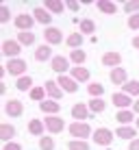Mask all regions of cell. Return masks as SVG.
<instances>
[{
    "label": "cell",
    "instance_id": "cell-27",
    "mask_svg": "<svg viewBox=\"0 0 139 150\" xmlns=\"http://www.w3.org/2000/svg\"><path fill=\"white\" fill-rule=\"evenodd\" d=\"M15 87H18V91H30L33 89V79L30 76H20V79H15Z\"/></svg>",
    "mask_w": 139,
    "mask_h": 150
},
{
    "label": "cell",
    "instance_id": "cell-21",
    "mask_svg": "<svg viewBox=\"0 0 139 150\" xmlns=\"http://www.w3.org/2000/svg\"><path fill=\"white\" fill-rule=\"evenodd\" d=\"M70 76L76 83H87V81H89V70H85L83 65H76V68L70 70Z\"/></svg>",
    "mask_w": 139,
    "mask_h": 150
},
{
    "label": "cell",
    "instance_id": "cell-46",
    "mask_svg": "<svg viewBox=\"0 0 139 150\" xmlns=\"http://www.w3.org/2000/svg\"><path fill=\"white\" fill-rule=\"evenodd\" d=\"M135 128H137V131H139V117H137V120H135Z\"/></svg>",
    "mask_w": 139,
    "mask_h": 150
},
{
    "label": "cell",
    "instance_id": "cell-1",
    "mask_svg": "<svg viewBox=\"0 0 139 150\" xmlns=\"http://www.w3.org/2000/svg\"><path fill=\"white\" fill-rule=\"evenodd\" d=\"M46 131L50 133V135H59V133H63V128H65V120L63 117H59V115H46Z\"/></svg>",
    "mask_w": 139,
    "mask_h": 150
},
{
    "label": "cell",
    "instance_id": "cell-9",
    "mask_svg": "<svg viewBox=\"0 0 139 150\" xmlns=\"http://www.w3.org/2000/svg\"><path fill=\"white\" fill-rule=\"evenodd\" d=\"M89 115H91V111H89V107H87L85 102H76V105L72 107V117H74L76 122H85Z\"/></svg>",
    "mask_w": 139,
    "mask_h": 150
},
{
    "label": "cell",
    "instance_id": "cell-8",
    "mask_svg": "<svg viewBox=\"0 0 139 150\" xmlns=\"http://www.w3.org/2000/svg\"><path fill=\"white\" fill-rule=\"evenodd\" d=\"M33 18H35V22L44 24L46 28H48L50 22H52V13H50L48 9H44V7H35L33 9Z\"/></svg>",
    "mask_w": 139,
    "mask_h": 150
},
{
    "label": "cell",
    "instance_id": "cell-17",
    "mask_svg": "<svg viewBox=\"0 0 139 150\" xmlns=\"http://www.w3.org/2000/svg\"><path fill=\"white\" fill-rule=\"evenodd\" d=\"M111 83L113 85H117V87H124L126 83H128V74H126V70L122 68H115V70H111Z\"/></svg>",
    "mask_w": 139,
    "mask_h": 150
},
{
    "label": "cell",
    "instance_id": "cell-34",
    "mask_svg": "<svg viewBox=\"0 0 139 150\" xmlns=\"http://www.w3.org/2000/svg\"><path fill=\"white\" fill-rule=\"evenodd\" d=\"M68 150H89V144L85 139H72L68 142Z\"/></svg>",
    "mask_w": 139,
    "mask_h": 150
},
{
    "label": "cell",
    "instance_id": "cell-16",
    "mask_svg": "<svg viewBox=\"0 0 139 150\" xmlns=\"http://www.w3.org/2000/svg\"><path fill=\"white\" fill-rule=\"evenodd\" d=\"M56 83H59V87L63 91H68V94H76V91H78V83L72 79V76H65L63 74V76H59V81H56Z\"/></svg>",
    "mask_w": 139,
    "mask_h": 150
},
{
    "label": "cell",
    "instance_id": "cell-12",
    "mask_svg": "<svg viewBox=\"0 0 139 150\" xmlns=\"http://www.w3.org/2000/svg\"><path fill=\"white\" fill-rule=\"evenodd\" d=\"M15 135H18V128H15L11 122H2L0 124V139H2L4 144H9L11 139H15Z\"/></svg>",
    "mask_w": 139,
    "mask_h": 150
},
{
    "label": "cell",
    "instance_id": "cell-2",
    "mask_svg": "<svg viewBox=\"0 0 139 150\" xmlns=\"http://www.w3.org/2000/svg\"><path fill=\"white\" fill-rule=\"evenodd\" d=\"M4 72L15 76V79H20V76H24V72H26V61L24 59H9L7 65H4Z\"/></svg>",
    "mask_w": 139,
    "mask_h": 150
},
{
    "label": "cell",
    "instance_id": "cell-15",
    "mask_svg": "<svg viewBox=\"0 0 139 150\" xmlns=\"http://www.w3.org/2000/svg\"><path fill=\"white\" fill-rule=\"evenodd\" d=\"M50 65H52V72H56V74H61V76L70 70V61L65 59V57H61V54H59V57H52Z\"/></svg>",
    "mask_w": 139,
    "mask_h": 150
},
{
    "label": "cell",
    "instance_id": "cell-5",
    "mask_svg": "<svg viewBox=\"0 0 139 150\" xmlns=\"http://www.w3.org/2000/svg\"><path fill=\"white\" fill-rule=\"evenodd\" d=\"M4 113H7L9 117H22L24 115V102L15 100V98L7 100V102H4Z\"/></svg>",
    "mask_w": 139,
    "mask_h": 150
},
{
    "label": "cell",
    "instance_id": "cell-19",
    "mask_svg": "<svg viewBox=\"0 0 139 150\" xmlns=\"http://www.w3.org/2000/svg\"><path fill=\"white\" fill-rule=\"evenodd\" d=\"M115 122H120V126H128L131 122H135V111L131 109H122L115 113Z\"/></svg>",
    "mask_w": 139,
    "mask_h": 150
},
{
    "label": "cell",
    "instance_id": "cell-33",
    "mask_svg": "<svg viewBox=\"0 0 139 150\" xmlns=\"http://www.w3.org/2000/svg\"><path fill=\"white\" fill-rule=\"evenodd\" d=\"M70 61L76 63V65H80L83 61H87V52H85V50H72V52H70Z\"/></svg>",
    "mask_w": 139,
    "mask_h": 150
},
{
    "label": "cell",
    "instance_id": "cell-42",
    "mask_svg": "<svg viewBox=\"0 0 139 150\" xmlns=\"http://www.w3.org/2000/svg\"><path fill=\"white\" fill-rule=\"evenodd\" d=\"M128 150H139V139H133V142L128 144Z\"/></svg>",
    "mask_w": 139,
    "mask_h": 150
},
{
    "label": "cell",
    "instance_id": "cell-7",
    "mask_svg": "<svg viewBox=\"0 0 139 150\" xmlns=\"http://www.w3.org/2000/svg\"><path fill=\"white\" fill-rule=\"evenodd\" d=\"M44 39H46L48 46H59L61 41H63V33H61V28H56V26H48L44 30Z\"/></svg>",
    "mask_w": 139,
    "mask_h": 150
},
{
    "label": "cell",
    "instance_id": "cell-20",
    "mask_svg": "<svg viewBox=\"0 0 139 150\" xmlns=\"http://www.w3.org/2000/svg\"><path fill=\"white\" fill-rule=\"evenodd\" d=\"M115 137H120V139H128V142H133V139H137V128H135V126H117V131H115Z\"/></svg>",
    "mask_w": 139,
    "mask_h": 150
},
{
    "label": "cell",
    "instance_id": "cell-41",
    "mask_svg": "<svg viewBox=\"0 0 139 150\" xmlns=\"http://www.w3.org/2000/svg\"><path fill=\"white\" fill-rule=\"evenodd\" d=\"M2 150H22V146H20L18 142H9V144H4Z\"/></svg>",
    "mask_w": 139,
    "mask_h": 150
},
{
    "label": "cell",
    "instance_id": "cell-25",
    "mask_svg": "<svg viewBox=\"0 0 139 150\" xmlns=\"http://www.w3.org/2000/svg\"><path fill=\"white\" fill-rule=\"evenodd\" d=\"M44 9H48L50 13L59 15V13H63V11H65V4L61 2V0H46V2H44Z\"/></svg>",
    "mask_w": 139,
    "mask_h": 150
},
{
    "label": "cell",
    "instance_id": "cell-11",
    "mask_svg": "<svg viewBox=\"0 0 139 150\" xmlns=\"http://www.w3.org/2000/svg\"><path fill=\"white\" fill-rule=\"evenodd\" d=\"M35 24V18L28 13H20L18 18H15V28L20 30V33H24V30H30Z\"/></svg>",
    "mask_w": 139,
    "mask_h": 150
},
{
    "label": "cell",
    "instance_id": "cell-29",
    "mask_svg": "<svg viewBox=\"0 0 139 150\" xmlns=\"http://www.w3.org/2000/svg\"><path fill=\"white\" fill-rule=\"evenodd\" d=\"M87 91H89L91 98H102L104 96V85H102V83H89V85H87Z\"/></svg>",
    "mask_w": 139,
    "mask_h": 150
},
{
    "label": "cell",
    "instance_id": "cell-28",
    "mask_svg": "<svg viewBox=\"0 0 139 150\" xmlns=\"http://www.w3.org/2000/svg\"><path fill=\"white\" fill-rule=\"evenodd\" d=\"M87 107H89L91 113H102V111L107 109V102L102 100V98H91V100L87 102Z\"/></svg>",
    "mask_w": 139,
    "mask_h": 150
},
{
    "label": "cell",
    "instance_id": "cell-26",
    "mask_svg": "<svg viewBox=\"0 0 139 150\" xmlns=\"http://www.w3.org/2000/svg\"><path fill=\"white\" fill-rule=\"evenodd\" d=\"M98 11H102V13H109V15H113V13H117V4L115 2H111V0H98Z\"/></svg>",
    "mask_w": 139,
    "mask_h": 150
},
{
    "label": "cell",
    "instance_id": "cell-30",
    "mask_svg": "<svg viewBox=\"0 0 139 150\" xmlns=\"http://www.w3.org/2000/svg\"><path fill=\"white\" fill-rule=\"evenodd\" d=\"M35 39H37V35H35V33H30V30L18 33V41H20L22 46H33V44H35Z\"/></svg>",
    "mask_w": 139,
    "mask_h": 150
},
{
    "label": "cell",
    "instance_id": "cell-14",
    "mask_svg": "<svg viewBox=\"0 0 139 150\" xmlns=\"http://www.w3.org/2000/svg\"><path fill=\"white\" fill-rule=\"evenodd\" d=\"M120 63H122V52H104L102 54V65H107V68H120Z\"/></svg>",
    "mask_w": 139,
    "mask_h": 150
},
{
    "label": "cell",
    "instance_id": "cell-24",
    "mask_svg": "<svg viewBox=\"0 0 139 150\" xmlns=\"http://www.w3.org/2000/svg\"><path fill=\"white\" fill-rule=\"evenodd\" d=\"M83 39H85L83 33H70L68 37H65V44H68V48L80 50V44H83Z\"/></svg>",
    "mask_w": 139,
    "mask_h": 150
},
{
    "label": "cell",
    "instance_id": "cell-31",
    "mask_svg": "<svg viewBox=\"0 0 139 150\" xmlns=\"http://www.w3.org/2000/svg\"><path fill=\"white\" fill-rule=\"evenodd\" d=\"M122 91L128 96H139V81H128L124 87H122Z\"/></svg>",
    "mask_w": 139,
    "mask_h": 150
},
{
    "label": "cell",
    "instance_id": "cell-18",
    "mask_svg": "<svg viewBox=\"0 0 139 150\" xmlns=\"http://www.w3.org/2000/svg\"><path fill=\"white\" fill-rule=\"evenodd\" d=\"M33 57H35V61H39V63L48 61L50 57H52V46H48V44L37 46V48H35V52H33ZM50 61H52V59H50Z\"/></svg>",
    "mask_w": 139,
    "mask_h": 150
},
{
    "label": "cell",
    "instance_id": "cell-44",
    "mask_svg": "<svg viewBox=\"0 0 139 150\" xmlns=\"http://www.w3.org/2000/svg\"><path fill=\"white\" fill-rule=\"evenodd\" d=\"M133 111H135V113H137V115H139V98H137V100H135V105H133Z\"/></svg>",
    "mask_w": 139,
    "mask_h": 150
},
{
    "label": "cell",
    "instance_id": "cell-13",
    "mask_svg": "<svg viewBox=\"0 0 139 150\" xmlns=\"http://www.w3.org/2000/svg\"><path fill=\"white\" fill-rule=\"evenodd\" d=\"M44 89H46V94L50 96V100H56V102H59L61 98H63V89L59 87V83H56V81H46Z\"/></svg>",
    "mask_w": 139,
    "mask_h": 150
},
{
    "label": "cell",
    "instance_id": "cell-37",
    "mask_svg": "<svg viewBox=\"0 0 139 150\" xmlns=\"http://www.w3.org/2000/svg\"><path fill=\"white\" fill-rule=\"evenodd\" d=\"M122 11L128 13V18L135 15V13H139V0H131V2H126L124 7H122Z\"/></svg>",
    "mask_w": 139,
    "mask_h": 150
},
{
    "label": "cell",
    "instance_id": "cell-4",
    "mask_svg": "<svg viewBox=\"0 0 139 150\" xmlns=\"http://www.w3.org/2000/svg\"><path fill=\"white\" fill-rule=\"evenodd\" d=\"M20 52H22V44L18 39H4L2 41V54L9 57V59H20Z\"/></svg>",
    "mask_w": 139,
    "mask_h": 150
},
{
    "label": "cell",
    "instance_id": "cell-35",
    "mask_svg": "<svg viewBox=\"0 0 139 150\" xmlns=\"http://www.w3.org/2000/svg\"><path fill=\"white\" fill-rule=\"evenodd\" d=\"M54 139H52V135H44L42 139H39V150H54Z\"/></svg>",
    "mask_w": 139,
    "mask_h": 150
},
{
    "label": "cell",
    "instance_id": "cell-23",
    "mask_svg": "<svg viewBox=\"0 0 139 150\" xmlns=\"http://www.w3.org/2000/svg\"><path fill=\"white\" fill-rule=\"evenodd\" d=\"M39 109H42L46 115H56V113L61 111V105L56 100H44L42 105H39Z\"/></svg>",
    "mask_w": 139,
    "mask_h": 150
},
{
    "label": "cell",
    "instance_id": "cell-32",
    "mask_svg": "<svg viewBox=\"0 0 139 150\" xmlns=\"http://www.w3.org/2000/svg\"><path fill=\"white\" fill-rule=\"evenodd\" d=\"M78 26H80V33H83V35H91V33L96 30L94 20H89V18H87V20H80V24H78Z\"/></svg>",
    "mask_w": 139,
    "mask_h": 150
},
{
    "label": "cell",
    "instance_id": "cell-36",
    "mask_svg": "<svg viewBox=\"0 0 139 150\" xmlns=\"http://www.w3.org/2000/svg\"><path fill=\"white\" fill-rule=\"evenodd\" d=\"M28 96H30V100H37L39 105H42L44 96H46V89H44V87H33V89L28 91Z\"/></svg>",
    "mask_w": 139,
    "mask_h": 150
},
{
    "label": "cell",
    "instance_id": "cell-43",
    "mask_svg": "<svg viewBox=\"0 0 139 150\" xmlns=\"http://www.w3.org/2000/svg\"><path fill=\"white\" fill-rule=\"evenodd\" d=\"M133 48L139 50V35H137V37H133Z\"/></svg>",
    "mask_w": 139,
    "mask_h": 150
},
{
    "label": "cell",
    "instance_id": "cell-45",
    "mask_svg": "<svg viewBox=\"0 0 139 150\" xmlns=\"http://www.w3.org/2000/svg\"><path fill=\"white\" fill-rule=\"evenodd\" d=\"M7 89H9V87L4 85V83H0V94H7Z\"/></svg>",
    "mask_w": 139,
    "mask_h": 150
},
{
    "label": "cell",
    "instance_id": "cell-38",
    "mask_svg": "<svg viewBox=\"0 0 139 150\" xmlns=\"http://www.w3.org/2000/svg\"><path fill=\"white\" fill-rule=\"evenodd\" d=\"M9 20H11V11H9V7H0V24H7Z\"/></svg>",
    "mask_w": 139,
    "mask_h": 150
},
{
    "label": "cell",
    "instance_id": "cell-10",
    "mask_svg": "<svg viewBox=\"0 0 139 150\" xmlns=\"http://www.w3.org/2000/svg\"><path fill=\"white\" fill-rule=\"evenodd\" d=\"M111 102H113V105H115L120 111H122V109H128V107L135 105V102L131 100V96L124 94V91H117V94H113V96H111Z\"/></svg>",
    "mask_w": 139,
    "mask_h": 150
},
{
    "label": "cell",
    "instance_id": "cell-22",
    "mask_svg": "<svg viewBox=\"0 0 139 150\" xmlns=\"http://www.w3.org/2000/svg\"><path fill=\"white\" fill-rule=\"evenodd\" d=\"M44 128H46L44 120H37V117H33V120L28 122V133H30V135H37L39 139L44 137Z\"/></svg>",
    "mask_w": 139,
    "mask_h": 150
},
{
    "label": "cell",
    "instance_id": "cell-40",
    "mask_svg": "<svg viewBox=\"0 0 139 150\" xmlns=\"http://www.w3.org/2000/svg\"><path fill=\"white\" fill-rule=\"evenodd\" d=\"M65 9H68V11H72V13H76V11L80 9V4L74 2V0H68V2H65Z\"/></svg>",
    "mask_w": 139,
    "mask_h": 150
},
{
    "label": "cell",
    "instance_id": "cell-39",
    "mask_svg": "<svg viewBox=\"0 0 139 150\" xmlns=\"http://www.w3.org/2000/svg\"><path fill=\"white\" fill-rule=\"evenodd\" d=\"M128 28H131V30H137L139 28V13H135V15L128 18Z\"/></svg>",
    "mask_w": 139,
    "mask_h": 150
},
{
    "label": "cell",
    "instance_id": "cell-6",
    "mask_svg": "<svg viewBox=\"0 0 139 150\" xmlns=\"http://www.w3.org/2000/svg\"><path fill=\"white\" fill-rule=\"evenodd\" d=\"M113 137H115V133L109 131V128H96L94 131V142L98 146H111Z\"/></svg>",
    "mask_w": 139,
    "mask_h": 150
},
{
    "label": "cell",
    "instance_id": "cell-3",
    "mask_svg": "<svg viewBox=\"0 0 139 150\" xmlns=\"http://www.w3.org/2000/svg\"><path fill=\"white\" fill-rule=\"evenodd\" d=\"M70 135L76 139H87L91 135V126L89 122H72L70 124Z\"/></svg>",
    "mask_w": 139,
    "mask_h": 150
}]
</instances>
